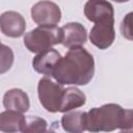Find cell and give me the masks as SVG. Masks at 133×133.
Returning <instances> with one entry per match:
<instances>
[{"mask_svg":"<svg viewBox=\"0 0 133 133\" xmlns=\"http://www.w3.org/2000/svg\"><path fill=\"white\" fill-rule=\"evenodd\" d=\"M95 75L92 55L82 47L71 48L59 59L51 76L61 85H86Z\"/></svg>","mask_w":133,"mask_h":133,"instance_id":"obj_1","label":"cell"},{"mask_svg":"<svg viewBox=\"0 0 133 133\" xmlns=\"http://www.w3.org/2000/svg\"><path fill=\"white\" fill-rule=\"evenodd\" d=\"M133 126V112L113 103L91 108L86 112L85 129L89 132H109L113 130L131 131Z\"/></svg>","mask_w":133,"mask_h":133,"instance_id":"obj_2","label":"cell"},{"mask_svg":"<svg viewBox=\"0 0 133 133\" xmlns=\"http://www.w3.org/2000/svg\"><path fill=\"white\" fill-rule=\"evenodd\" d=\"M61 41L62 30L56 25H38L24 35V45L32 53L44 52L61 44Z\"/></svg>","mask_w":133,"mask_h":133,"instance_id":"obj_3","label":"cell"},{"mask_svg":"<svg viewBox=\"0 0 133 133\" xmlns=\"http://www.w3.org/2000/svg\"><path fill=\"white\" fill-rule=\"evenodd\" d=\"M63 85L52 81L48 76L39 79L37 84V95L42 106L49 112H58Z\"/></svg>","mask_w":133,"mask_h":133,"instance_id":"obj_4","label":"cell"},{"mask_svg":"<svg viewBox=\"0 0 133 133\" xmlns=\"http://www.w3.org/2000/svg\"><path fill=\"white\" fill-rule=\"evenodd\" d=\"M31 18L37 25H56L61 20V11L56 3L43 0L31 7Z\"/></svg>","mask_w":133,"mask_h":133,"instance_id":"obj_5","label":"cell"},{"mask_svg":"<svg viewBox=\"0 0 133 133\" xmlns=\"http://www.w3.org/2000/svg\"><path fill=\"white\" fill-rule=\"evenodd\" d=\"M114 19H109L95 23L89 33L90 43L101 50L109 48L115 38Z\"/></svg>","mask_w":133,"mask_h":133,"instance_id":"obj_6","label":"cell"},{"mask_svg":"<svg viewBox=\"0 0 133 133\" xmlns=\"http://www.w3.org/2000/svg\"><path fill=\"white\" fill-rule=\"evenodd\" d=\"M26 22L24 17L14 10H8L0 16V30L9 37H20L25 33Z\"/></svg>","mask_w":133,"mask_h":133,"instance_id":"obj_7","label":"cell"},{"mask_svg":"<svg viewBox=\"0 0 133 133\" xmlns=\"http://www.w3.org/2000/svg\"><path fill=\"white\" fill-rule=\"evenodd\" d=\"M84 15L94 23L114 19L113 6L107 0H88L84 5Z\"/></svg>","mask_w":133,"mask_h":133,"instance_id":"obj_8","label":"cell"},{"mask_svg":"<svg viewBox=\"0 0 133 133\" xmlns=\"http://www.w3.org/2000/svg\"><path fill=\"white\" fill-rule=\"evenodd\" d=\"M62 41L61 44L71 49L76 47H82L87 39V32L85 27L77 22H71L61 27Z\"/></svg>","mask_w":133,"mask_h":133,"instance_id":"obj_9","label":"cell"},{"mask_svg":"<svg viewBox=\"0 0 133 133\" xmlns=\"http://www.w3.org/2000/svg\"><path fill=\"white\" fill-rule=\"evenodd\" d=\"M60 58V53L56 49L51 48L44 52L37 53V55L32 60V66L37 73L45 76H51Z\"/></svg>","mask_w":133,"mask_h":133,"instance_id":"obj_10","label":"cell"},{"mask_svg":"<svg viewBox=\"0 0 133 133\" xmlns=\"http://www.w3.org/2000/svg\"><path fill=\"white\" fill-rule=\"evenodd\" d=\"M3 106L7 110L26 112L30 107L28 95L20 88H11L3 96Z\"/></svg>","mask_w":133,"mask_h":133,"instance_id":"obj_11","label":"cell"},{"mask_svg":"<svg viewBox=\"0 0 133 133\" xmlns=\"http://www.w3.org/2000/svg\"><path fill=\"white\" fill-rule=\"evenodd\" d=\"M85 102H86V96L84 95L83 91H81L77 87L70 86L63 88L58 112L64 113L75 108L82 107L85 104Z\"/></svg>","mask_w":133,"mask_h":133,"instance_id":"obj_12","label":"cell"},{"mask_svg":"<svg viewBox=\"0 0 133 133\" xmlns=\"http://www.w3.org/2000/svg\"><path fill=\"white\" fill-rule=\"evenodd\" d=\"M26 116L21 112L5 110L0 113V131L3 132H23Z\"/></svg>","mask_w":133,"mask_h":133,"instance_id":"obj_13","label":"cell"},{"mask_svg":"<svg viewBox=\"0 0 133 133\" xmlns=\"http://www.w3.org/2000/svg\"><path fill=\"white\" fill-rule=\"evenodd\" d=\"M86 112L84 111H66L61 117V126L64 131L70 133H81L85 131Z\"/></svg>","mask_w":133,"mask_h":133,"instance_id":"obj_14","label":"cell"},{"mask_svg":"<svg viewBox=\"0 0 133 133\" xmlns=\"http://www.w3.org/2000/svg\"><path fill=\"white\" fill-rule=\"evenodd\" d=\"M14 52L10 47L0 43V75L8 72L14 63Z\"/></svg>","mask_w":133,"mask_h":133,"instance_id":"obj_15","label":"cell"},{"mask_svg":"<svg viewBox=\"0 0 133 133\" xmlns=\"http://www.w3.org/2000/svg\"><path fill=\"white\" fill-rule=\"evenodd\" d=\"M47 122L38 116H26L23 132H46Z\"/></svg>","mask_w":133,"mask_h":133,"instance_id":"obj_16","label":"cell"},{"mask_svg":"<svg viewBox=\"0 0 133 133\" xmlns=\"http://www.w3.org/2000/svg\"><path fill=\"white\" fill-rule=\"evenodd\" d=\"M112 1H115V2H118V3H123V2H127L129 0H112Z\"/></svg>","mask_w":133,"mask_h":133,"instance_id":"obj_17","label":"cell"}]
</instances>
